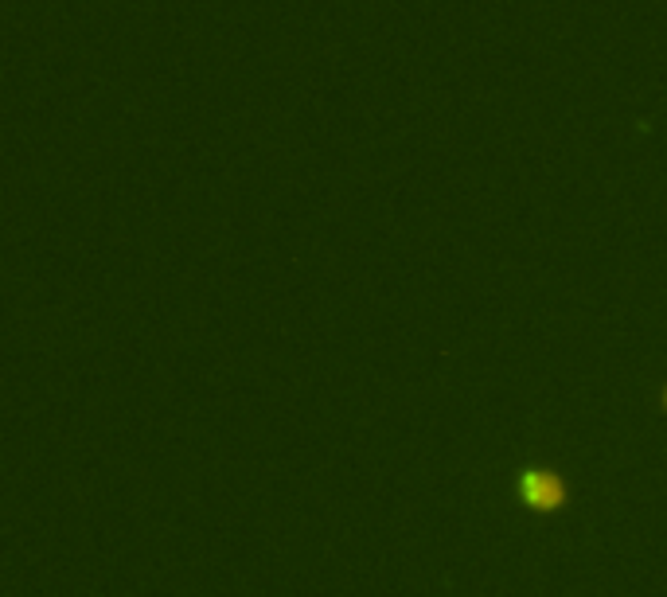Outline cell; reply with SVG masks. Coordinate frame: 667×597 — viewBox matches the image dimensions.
<instances>
[{"label":"cell","mask_w":667,"mask_h":597,"mask_svg":"<svg viewBox=\"0 0 667 597\" xmlns=\"http://www.w3.org/2000/svg\"><path fill=\"white\" fill-rule=\"evenodd\" d=\"M523 500L531 508H558L566 504V484L550 473H527L523 477Z\"/></svg>","instance_id":"obj_1"},{"label":"cell","mask_w":667,"mask_h":597,"mask_svg":"<svg viewBox=\"0 0 667 597\" xmlns=\"http://www.w3.org/2000/svg\"><path fill=\"white\" fill-rule=\"evenodd\" d=\"M664 406H667V391H664Z\"/></svg>","instance_id":"obj_2"}]
</instances>
